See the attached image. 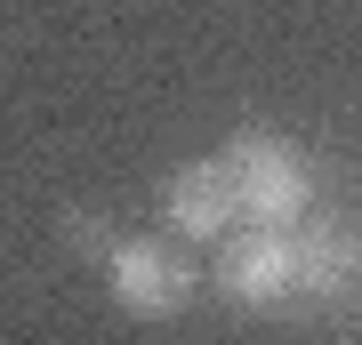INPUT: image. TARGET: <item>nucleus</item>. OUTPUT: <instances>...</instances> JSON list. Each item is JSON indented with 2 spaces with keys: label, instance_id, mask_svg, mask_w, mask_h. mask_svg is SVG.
<instances>
[{
  "label": "nucleus",
  "instance_id": "39448f33",
  "mask_svg": "<svg viewBox=\"0 0 362 345\" xmlns=\"http://www.w3.org/2000/svg\"><path fill=\"white\" fill-rule=\"evenodd\" d=\"M161 217H169V233H185V241H226L233 217H242L226 161H185V169H169V185H161Z\"/></svg>",
  "mask_w": 362,
  "mask_h": 345
},
{
  "label": "nucleus",
  "instance_id": "20e7f679",
  "mask_svg": "<svg viewBox=\"0 0 362 345\" xmlns=\"http://www.w3.org/2000/svg\"><path fill=\"white\" fill-rule=\"evenodd\" d=\"M218 282L233 305H250V313H274V305H290L298 297V265H290V233H266V225H242L226 241L218 257Z\"/></svg>",
  "mask_w": 362,
  "mask_h": 345
},
{
  "label": "nucleus",
  "instance_id": "7ed1b4c3",
  "mask_svg": "<svg viewBox=\"0 0 362 345\" xmlns=\"http://www.w3.org/2000/svg\"><path fill=\"white\" fill-rule=\"evenodd\" d=\"M290 265H298V297H314V305L362 297V241H354L346 217H322V209H314V217L290 233Z\"/></svg>",
  "mask_w": 362,
  "mask_h": 345
},
{
  "label": "nucleus",
  "instance_id": "f257e3e1",
  "mask_svg": "<svg viewBox=\"0 0 362 345\" xmlns=\"http://www.w3.org/2000/svg\"><path fill=\"white\" fill-rule=\"evenodd\" d=\"M226 177H233V201H242V225H266V233H298L314 217V161L298 153L290 137L274 128H242L226 145Z\"/></svg>",
  "mask_w": 362,
  "mask_h": 345
},
{
  "label": "nucleus",
  "instance_id": "f03ea898",
  "mask_svg": "<svg viewBox=\"0 0 362 345\" xmlns=\"http://www.w3.org/2000/svg\"><path fill=\"white\" fill-rule=\"evenodd\" d=\"M97 265H105V282H113V305L137 313V321H177L194 305V265L169 241H153V233H113Z\"/></svg>",
  "mask_w": 362,
  "mask_h": 345
}]
</instances>
